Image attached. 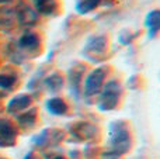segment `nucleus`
I'll return each instance as SVG.
<instances>
[{
  "label": "nucleus",
  "instance_id": "f257e3e1",
  "mask_svg": "<svg viewBox=\"0 0 160 159\" xmlns=\"http://www.w3.org/2000/svg\"><path fill=\"white\" fill-rule=\"evenodd\" d=\"M104 76H105V69L104 68L94 70L91 75H88V78L86 79V92L93 93V92H96V90H98V87L102 85Z\"/></svg>",
  "mask_w": 160,
  "mask_h": 159
},
{
  "label": "nucleus",
  "instance_id": "f03ea898",
  "mask_svg": "<svg viewBox=\"0 0 160 159\" xmlns=\"http://www.w3.org/2000/svg\"><path fill=\"white\" fill-rule=\"evenodd\" d=\"M146 25L150 34H156L160 31V11H152L146 18Z\"/></svg>",
  "mask_w": 160,
  "mask_h": 159
},
{
  "label": "nucleus",
  "instance_id": "7ed1b4c3",
  "mask_svg": "<svg viewBox=\"0 0 160 159\" xmlns=\"http://www.w3.org/2000/svg\"><path fill=\"white\" fill-rule=\"evenodd\" d=\"M20 44L24 48L32 49V48L38 47V38H37V35H34V34H25V35L20 39Z\"/></svg>",
  "mask_w": 160,
  "mask_h": 159
},
{
  "label": "nucleus",
  "instance_id": "20e7f679",
  "mask_svg": "<svg viewBox=\"0 0 160 159\" xmlns=\"http://www.w3.org/2000/svg\"><path fill=\"white\" fill-rule=\"evenodd\" d=\"M11 130L7 124L4 123H0V144H4L7 141H10L11 138Z\"/></svg>",
  "mask_w": 160,
  "mask_h": 159
},
{
  "label": "nucleus",
  "instance_id": "39448f33",
  "mask_svg": "<svg viewBox=\"0 0 160 159\" xmlns=\"http://www.w3.org/2000/svg\"><path fill=\"white\" fill-rule=\"evenodd\" d=\"M37 8L41 13L49 14L52 11V2L51 0H37Z\"/></svg>",
  "mask_w": 160,
  "mask_h": 159
},
{
  "label": "nucleus",
  "instance_id": "423d86ee",
  "mask_svg": "<svg viewBox=\"0 0 160 159\" xmlns=\"http://www.w3.org/2000/svg\"><path fill=\"white\" fill-rule=\"evenodd\" d=\"M21 100H22V96H21V97H18V99H14V100L10 103V110L20 109V107H22L24 104H27V103H28V99H27V97L24 99V101H21Z\"/></svg>",
  "mask_w": 160,
  "mask_h": 159
},
{
  "label": "nucleus",
  "instance_id": "0eeeda50",
  "mask_svg": "<svg viewBox=\"0 0 160 159\" xmlns=\"http://www.w3.org/2000/svg\"><path fill=\"white\" fill-rule=\"evenodd\" d=\"M13 83H14V79H11L10 76H0V87L8 89Z\"/></svg>",
  "mask_w": 160,
  "mask_h": 159
},
{
  "label": "nucleus",
  "instance_id": "6e6552de",
  "mask_svg": "<svg viewBox=\"0 0 160 159\" xmlns=\"http://www.w3.org/2000/svg\"><path fill=\"white\" fill-rule=\"evenodd\" d=\"M6 2H10V0H0V3H6Z\"/></svg>",
  "mask_w": 160,
  "mask_h": 159
}]
</instances>
